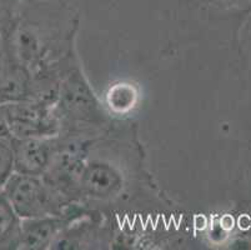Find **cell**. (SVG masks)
Masks as SVG:
<instances>
[{"label": "cell", "instance_id": "cell-2", "mask_svg": "<svg viewBox=\"0 0 251 250\" xmlns=\"http://www.w3.org/2000/svg\"><path fill=\"white\" fill-rule=\"evenodd\" d=\"M15 171L36 175L43 170L48 162L47 146L31 138L13 139Z\"/></svg>", "mask_w": 251, "mask_h": 250}, {"label": "cell", "instance_id": "cell-7", "mask_svg": "<svg viewBox=\"0 0 251 250\" xmlns=\"http://www.w3.org/2000/svg\"><path fill=\"white\" fill-rule=\"evenodd\" d=\"M4 5H5V0H0V19H1V11H3ZM1 24V23H0ZM1 27V25H0Z\"/></svg>", "mask_w": 251, "mask_h": 250}, {"label": "cell", "instance_id": "cell-3", "mask_svg": "<svg viewBox=\"0 0 251 250\" xmlns=\"http://www.w3.org/2000/svg\"><path fill=\"white\" fill-rule=\"evenodd\" d=\"M55 230V223L51 219L38 217L22 219L19 248L40 249L48 244Z\"/></svg>", "mask_w": 251, "mask_h": 250}, {"label": "cell", "instance_id": "cell-4", "mask_svg": "<svg viewBox=\"0 0 251 250\" xmlns=\"http://www.w3.org/2000/svg\"><path fill=\"white\" fill-rule=\"evenodd\" d=\"M22 218L18 215L9 199L0 190V249L19 248Z\"/></svg>", "mask_w": 251, "mask_h": 250}, {"label": "cell", "instance_id": "cell-1", "mask_svg": "<svg viewBox=\"0 0 251 250\" xmlns=\"http://www.w3.org/2000/svg\"><path fill=\"white\" fill-rule=\"evenodd\" d=\"M3 192L22 219L44 217L47 213L48 194L36 175L15 171Z\"/></svg>", "mask_w": 251, "mask_h": 250}, {"label": "cell", "instance_id": "cell-6", "mask_svg": "<svg viewBox=\"0 0 251 250\" xmlns=\"http://www.w3.org/2000/svg\"><path fill=\"white\" fill-rule=\"evenodd\" d=\"M15 173L13 139L0 134V190H3L10 176Z\"/></svg>", "mask_w": 251, "mask_h": 250}, {"label": "cell", "instance_id": "cell-5", "mask_svg": "<svg viewBox=\"0 0 251 250\" xmlns=\"http://www.w3.org/2000/svg\"><path fill=\"white\" fill-rule=\"evenodd\" d=\"M86 187L91 193L98 195H104L113 190L114 187L118 185V176L111 173L110 169L105 167L95 165L89 169L85 176Z\"/></svg>", "mask_w": 251, "mask_h": 250}]
</instances>
